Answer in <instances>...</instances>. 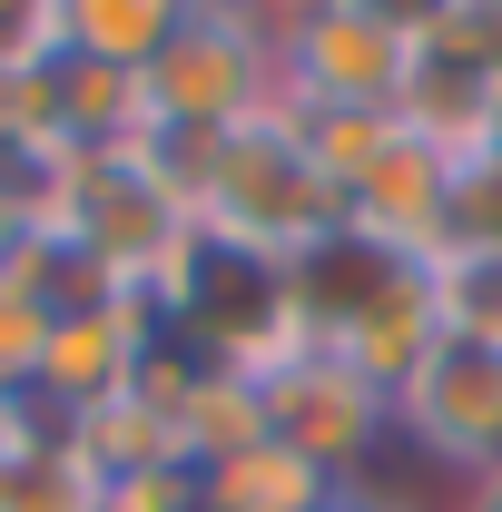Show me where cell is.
Wrapping results in <instances>:
<instances>
[{"label": "cell", "instance_id": "obj_1", "mask_svg": "<svg viewBox=\"0 0 502 512\" xmlns=\"http://www.w3.org/2000/svg\"><path fill=\"white\" fill-rule=\"evenodd\" d=\"M197 227L237 256H266V266H306L345 237V197L325 188V168L306 158V138L286 128V109L227 128L207 178H197Z\"/></svg>", "mask_w": 502, "mask_h": 512}, {"label": "cell", "instance_id": "obj_2", "mask_svg": "<svg viewBox=\"0 0 502 512\" xmlns=\"http://www.w3.org/2000/svg\"><path fill=\"white\" fill-rule=\"evenodd\" d=\"M40 237L79 247L109 286H128V296H158V276H168V266L188 256V237H197V207L158 178L148 148H119V158L69 148L60 168L40 178Z\"/></svg>", "mask_w": 502, "mask_h": 512}, {"label": "cell", "instance_id": "obj_3", "mask_svg": "<svg viewBox=\"0 0 502 512\" xmlns=\"http://www.w3.org/2000/svg\"><path fill=\"white\" fill-rule=\"evenodd\" d=\"M414 50H424L414 10H384V0L276 10V109H394Z\"/></svg>", "mask_w": 502, "mask_h": 512}, {"label": "cell", "instance_id": "obj_4", "mask_svg": "<svg viewBox=\"0 0 502 512\" xmlns=\"http://www.w3.org/2000/svg\"><path fill=\"white\" fill-rule=\"evenodd\" d=\"M148 109L158 128H247L276 109V10H237V0H188L168 50L148 60Z\"/></svg>", "mask_w": 502, "mask_h": 512}, {"label": "cell", "instance_id": "obj_5", "mask_svg": "<svg viewBox=\"0 0 502 512\" xmlns=\"http://www.w3.org/2000/svg\"><path fill=\"white\" fill-rule=\"evenodd\" d=\"M394 434L424 453V463L483 483V473L502 463V345L443 335L434 355L414 365V384L394 394Z\"/></svg>", "mask_w": 502, "mask_h": 512}, {"label": "cell", "instance_id": "obj_6", "mask_svg": "<svg viewBox=\"0 0 502 512\" xmlns=\"http://www.w3.org/2000/svg\"><path fill=\"white\" fill-rule=\"evenodd\" d=\"M158 335H168V325H158L148 296H99V306H79V316H50L40 375H30L40 424H79V414H99V404L138 394L148 355H158Z\"/></svg>", "mask_w": 502, "mask_h": 512}, {"label": "cell", "instance_id": "obj_7", "mask_svg": "<svg viewBox=\"0 0 502 512\" xmlns=\"http://www.w3.org/2000/svg\"><path fill=\"white\" fill-rule=\"evenodd\" d=\"M256 394H266V444H286L296 463H315L325 483H355V463L394 434V404L365 375H345L325 345L296 355L286 375H266Z\"/></svg>", "mask_w": 502, "mask_h": 512}, {"label": "cell", "instance_id": "obj_8", "mask_svg": "<svg viewBox=\"0 0 502 512\" xmlns=\"http://www.w3.org/2000/svg\"><path fill=\"white\" fill-rule=\"evenodd\" d=\"M443 217H453V168L424 138H404V119H394V148L345 188V237L365 256H384V266H434Z\"/></svg>", "mask_w": 502, "mask_h": 512}, {"label": "cell", "instance_id": "obj_9", "mask_svg": "<svg viewBox=\"0 0 502 512\" xmlns=\"http://www.w3.org/2000/svg\"><path fill=\"white\" fill-rule=\"evenodd\" d=\"M69 444V463L99 483V503L128 493V483H148V473H188L178 463V434H168V414L148 404V394H119V404H99V414H79V424H50Z\"/></svg>", "mask_w": 502, "mask_h": 512}, {"label": "cell", "instance_id": "obj_10", "mask_svg": "<svg viewBox=\"0 0 502 512\" xmlns=\"http://www.w3.org/2000/svg\"><path fill=\"white\" fill-rule=\"evenodd\" d=\"M50 79H60V128H69V148H89V158L148 148V128H158V109H148V69H109V60L60 50Z\"/></svg>", "mask_w": 502, "mask_h": 512}, {"label": "cell", "instance_id": "obj_11", "mask_svg": "<svg viewBox=\"0 0 502 512\" xmlns=\"http://www.w3.org/2000/svg\"><path fill=\"white\" fill-rule=\"evenodd\" d=\"M335 493L345 483H325L286 444H247V453H227V463L197 473V512H315V503H335Z\"/></svg>", "mask_w": 502, "mask_h": 512}, {"label": "cell", "instance_id": "obj_12", "mask_svg": "<svg viewBox=\"0 0 502 512\" xmlns=\"http://www.w3.org/2000/svg\"><path fill=\"white\" fill-rule=\"evenodd\" d=\"M188 0H60V50L79 60H109V69H148L168 50Z\"/></svg>", "mask_w": 502, "mask_h": 512}, {"label": "cell", "instance_id": "obj_13", "mask_svg": "<svg viewBox=\"0 0 502 512\" xmlns=\"http://www.w3.org/2000/svg\"><path fill=\"white\" fill-rule=\"evenodd\" d=\"M434 286V325L463 335V345H502V256H473V247H443L424 266Z\"/></svg>", "mask_w": 502, "mask_h": 512}, {"label": "cell", "instance_id": "obj_14", "mask_svg": "<svg viewBox=\"0 0 502 512\" xmlns=\"http://www.w3.org/2000/svg\"><path fill=\"white\" fill-rule=\"evenodd\" d=\"M286 128L306 138V158L325 168V188H335V197L394 148V109H286Z\"/></svg>", "mask_w": 502, "mask_h": 512}, {"label": "cell", "instance_id": "obj_15", "mask_svg": "<svg viewBox=\"0 0 502 512\" xmlns=\"http://www.w3.org/2000/svg\"><path fill=\"white\" fill-rule=\"evenodd\" d=\"M0 512H99V483L69 463L60 434H40L30 453L0 463Z\"/></svg>", "mask_w": 502, "mask_h": 512}, {"label": "cell", "instance_id": "obj_16", "mask_svg": "<svg viewBox=\"0 0 502 512\" xmlns=\"http://www.w3.org/2000/svg\"><path fill=\"white\" fill-rule=\"evenodd\" d=\"M443 247L502 256V148H483L473 168H453V217H443Z\"/></svg>", "mask_w": 502, "mask_h": 512}, {"label": "cell", "instance_id": "obj_17", "mask_svg": "<svg viewBox=\"0 0 502 512\" xmlns=\"http://www.w3.org/2000/svg\"><path fill=\"white\" fill-rule=\"evenodd\" d=\"M40 345H50V306H40L20 276H0V384H10V394H30Z\"/></svg>", "mask_w": 502, "mask_h": 512}, {"label": "cell", "instance_id": "obj_18", "mask_svg": "<svg viewBox=\"0 0 502 512\" xmlns=\"http://www.w3.org/2000/svg\"><path fill=\"white\" fill-rule=\"evenodd\" d=\"M40 237V178H20V168H0V266Z\"/></svg>", "mask_w": 502, "mask_h": 512}, {"label": "cell", "instance_id": "obj_19", "mask_svg": "<svg viewBox=\"0 0 502 512\" xmlns=\"http://www.w3.org/2000/svg\"><path fill=\"white\" fill-rule=\"evenodd\" d=\"M40 434H50V424H40V404L0 384V463H10V453H30V444H40Z\"/></svg>", "mask_w": 502, "mask_h": 512}, {"label": "cell", "instance_id": "obj_20", "mask_svg": "<svg viewBox=\"0 0 502 512\" xmlns=\"http://www.w3.org/2000/svg\"><path fill=\"white\" fill-rule=\"evenodd\" d=\"M463 512H502V463L483 473V483H463Z\"/></svg>", "mask_w": 502, "mask_h": 512}, {"label": "cell", "instance_id": "obj_21", "mask_svg": "<svg viewBox=\"0 0 502 512\" xmlns=\"http://www.w3.org/2000/svg\"><path fill=\"white\" fill-rule=\"evenodd\" d=\"M355 512H424V503H404V493H375V483H355Z\"/></svg>", "mask_w": 502, "mask_h": 512}, {"label": "cell", "instance_id": "obj_22", "mask_svg": "<svg viewBox=\"0 0 502 512\" xmlns=\"http://www.w3.org/2000/svg\"><path fill=\"white\" fill-rule=\"evenodd\" d=\"M315 512H355V483H345V493H335V503H315Z\"/></svg>", "mask_w": 502, "mask_h": 512}, {"label": "cell", "instance_id": "obj_23", "mask_svg": "<svg viewBox=\"0 0 502 512\" xmlns=\"http://www.w3.org/2000/svg\"><path fill=\"white\" fill-rule=\"evenodd\" d=\"M493 148H502V79H493Z\"/></svg>", "mask_w": 502, "mask_h": 512}, {"label": "cell", "instance_id": "obj_24", "mask_svg": "<svg viewBox=\"0 0 502 512\" xmlns=\"http://www.w3.org/2000/svg\"><path fill=\"white\" fill-rule=\"evenodd\" d=\"M99 512H109V503H99Z\"/></svg>", "mask_w": 502, "mask_h": 512}]
</instances>
